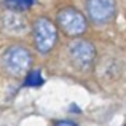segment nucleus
<instances>
[{
	"label": "nucleus",
	"instance_id": "obj_1",
	"mask_svg": "<svg viewBox=\"0 0 126 126\" xmlns=\"http://www.w3.org/2000/svg\"><path fill=\"white\" fill-rule=\"evenodd\" d=\"M2 67L11 77H24L31 72L32 67V53L24 45H11L2 54Z\"/></svg>",
	"mask_w": 126,
	"mask_h": 126
},
{
	"label": "nucleus",
	"instance_id": "obj_2",
	"mask_svg": "<svg viewBox=\"0 0 126 126\" xmlns=\"http://www.w3.org/2000/svg\"><path fill=\"white\" fill-rule=\"evenodd\" d=\"M56 27L70 38H78L88 29V19L80 10L74 6H65L59 10L56 16Z\"/></svg>",
	"mask_w": 126,
	"mask_h": 126
},
{
	"label": "nucleus",
	"instance_id": "obj_3",
	"mask_svg": "<svg viewBox=\"0 0 126 126\" xmlns=\"http://www.w3.org/2000/svg\"><path fill=\"white\" fill-rule=\"evenodd\" d=\"M32 35H34V45L38 53L48 54L54 49L58 43V27L49 18L40 16L32 24Z\"/></svg>",
	"mask_w": 126,
	"mask_h": 126
},
{
	"label": "nucleus",
	"instance_id": "obj_4",
	"mask_svg": "<svg viewBox=\"0 0 126 126\" xmlns=\"http://www.w3.org/2000/svg\"><path fill=\"white\" fill-rule=\"evenodd\" d=\"M67 54L72 65L80 72L91 70L96 62V46L93 42L83 40V38H74L67 46Z\"/></svg>",
	"mask_w": 126,
	"mask_h": 126
},
{
	"label": "nucleus",
	"instance_id": "obj_5",
	"mask_svg": "<svg viewBox=\"0 0 126 126\" xmlns=\"http://www.w3.org/2000/svg\"><path fill=\"white\" fill-rule=\"evenodd\" d=\"M88 16L96 24H109L117 13V0H88Z\"/></svg>",
	"mask_w": 126,
	"mask_h": 126
},
{
	"label": "nucleus",
	"instance_id": "obj_6",
	"mask_svg": "<svg viewBox=\"0 0 126 126\" xmlns=\"http://www.w3.org/2000/svg\"><path fill=\"white\" fill-rule=\"evenodd\" d=\"M27 27L29 24L26 21V18H22V13L8 11L0 19V29L5 34H10V35H22L26 34Z\"/></svg>",
	"mask_w": 126,
	"mask_h": 126
},
{
	"label": "nucleus",
	"instance_id": "obj_7",
	"mask_svg": "<svg viewBox=\"0 0 126 126\" xmlns=\"http://www.w3.org/2000/svg\"><path fill=\"white\" fill-rule=\"evenodd\" d=\"M5 5L8 6L10 11L16 13H24L34 5V0H5Z\"/></svg>",
	"mask_w": 126,
	"mask_h": 126
},
{
	"label": "nucleus",
	"instance_id": "obj_8",
	"mask_svg": "<svg viewBox=\"0 0 126 126\" xmlns=\"http://www.w3.org/2000/svg\"><path fill=\"white\" fill-rule=\"evenodd\" d=\"M43 83V78L40 70H31L27 75H26V85L27 86H38Z\"/></svg>",
	"mask_w": 126,
	"mask_h": 126
},
{
	"label": "nucleus",
	"instance_id": "obj_9",
	"mask_svg": "<svg viewBox=\"0 0 126 126\" xmlns=\"http://www.w3.org/2000/svg\"><path fill=\"white\" fill-rule=\"evenodd\" d=\"M56 126H78V125L74 123V121H69V120H62V121H58Z\"/></svg>",
	"mask_w": 126,
	"mask_h": 126
}]
</instances>
